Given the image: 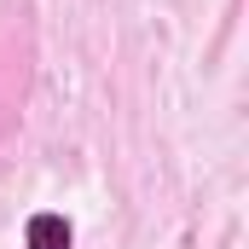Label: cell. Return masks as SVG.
I'll return each mask as SVG.
<instances>
[{
	"mask_svg": "<svg viewBox=\"0 0 249 249\" xmlns=\"http://www.w3.org/2000/svg\"><path fill=\"white\" fill-rule=\"evenodd\" d=\"M29 249H70V226L58 214H35L29 220Z\"/></svg>",
	"mask_w": 249,
	"mask_h": 249,
	"instance_id": "cell-1",
	"label": "cell"
}]
</instances>
